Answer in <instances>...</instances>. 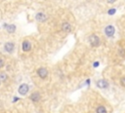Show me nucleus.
<instances>
[{
	"instance_id": "nucleus-12",
	"label": "nucleus",
	"mask_w": 125,
	"mask_h": 113,
	"mask_svg": "<svg viewBox=\"0 0 125 113\" xmlns=\"http://www.w3.org/2000/svg\"><path fill=\"white\" fill-rule=\"evenodd\" d=\"M97 113H107V109L105 108V106H99L98 108H97Z\"/></svg>"
},
{
	"instance_id": "nucleus-8",
	"label": "nucleus",
	"mask_w": 125,
	"mask_h": 113,
	"mask_svg": "<svg viewBox=\"0 0 125 113\" xmlns=\"http://www.w3.org/2000/svg\"><path fill=\"white\" fill-rule=\"evenodd\" d=\"M62 29H63V31H65L66 33L70 32L71 31V26H70V24H68V22H64V24L62 25Z\"/></svg>"
},
{
	"instance_id": "nucleus-2",
	"label": "nucleus",
	"mask_w": 125,
	"mask_h": 113,
	"mask_svg": "<svg viewBox=\"0 0 125 113\" xmlns=\"http://www.w3.org/2000/svg\"><path fill=\"white\" fill-rule=\"evenodd\" d=\"M29 90V87L27 84H22V85L19 87V94L22 95V96H24V95L28 94Z\"/></svg>"
},
{
	"instance_id": "nucleus-18",
	"label": "nucleus",
	"mask_w": 125,
	"mask_h": 113,
	"mask_svg": "<svg viewBox=\"0 0 125 113\" xmlns=\"http://www.w3.org/2000/svg\"><path fill=\"white\" fill-rule=\"evenodd\" d=\"M107 1H108L109 3H110V4H112V3L115 2V0H107Z\"/></svg>"
},
{
	"instance_id": "nucleus-17",
	"label": "nucleus",
	"mask_w": 125,
	"mask_h": 113,
	"mask_svg": "<svg viewBox=\"0 0 125 113\" xmlns=\"http://www.w3.org/2000/svg\"><path fill=\"white\" fill-rule=\"evenodd\" d=\"M3 66H4V60L0 59V68H1V67H3Z\"/></svg>"
},
{
	"instance_id": "nucleus-10",
	"label": "nucleus",
	"mask_w": 125,
	"mask_h": 113,
	"mask_svg": "<svg viewBox=\"0 0 125 113\" xmlns=\"http://www.w3.org/2000/svg\"><path fill=\"white\" fill-rule=\"evenodd\" d=\"M30 100H31L32 101H34V102L39 101V100H40V94H39V93H33V94L30 96Z\"/></svg>"
},
{
	"instance_id": "nucleus-14",
	"label": "nucleus",
	"mask_w": 125,
	"mask_h": 113,
	"mask_svg": "<svg viewBox=\"0 0 125 113\" xmlns=\"http://www.w3.org/2000/svg\"><path fill=\"white\" fill-rule=\"evenodd\" d=\"M6 79H7V75L5 73H0V80L5 81Z\"/></svg>"
},
{
	"instance_id": "nucleus-16",
	"label": "nucleus",
	"mask_w": 125,
	"mask_h": 113,
	"mask_svg": "<svg viewBox=\"0 0 125 113\" xmlns=\"http://www.w3.org/2000/svg\"><path fill=\"white\" fill-rule=\"evenodd\" d=\"M114 13H115V9H110L109 11V15H113Z\"/></svg>"
},
{
	"instance_id": "nucleus-15",
	"label": "nucleus",
	"mask_w": 125,
	"mask_h": 113,
	"mask_svg": "<svg viewBox=\"0 0 125 113\" xmlns=\"http://www.w3.org/2000/svg\"><path fill=\"white\" fill-rule=\"evenodd\" d=\"M120 82H121V85H122L123 87H125V77H123V78H121V80H120Z\"/></svg>"
},
{
	"instance_id": "nucleus-5",
	"label": "nucleus",
	"mask_w": 125,
	"mask_h": 113,
	"mask_svg": "<svg viewBox=\"0 0 125 113\" xmlns=\"http://www.w3.org/2000/svg\"><path fill=\"white\" fill-rule=\"evenodd\" d=\"M4 49H5V51L8 52V53H12V52L14 51V49H15V45H14V43H12V42H7V43L5 44V46H4Z\"/></svg>"
},
{
	"instance_id": "nucleus-13",
	"label": "nucleus",
	"mask_w": 125,
	"mask_h": 113,
	"mask_svg": "<svg viewBox=\"0 0 125 113\" xmlns=\"http://www.w3.org/2000/svg\"><path fill=\"white\" fill-rule=\"evenodd\" d=\"M118 54L120 55V57L124 58V57H125V50H124V49H119V50H118Z\"/></svg>"
},
{
	"instance_id": "nucleus-11",
	"label": "nucleus",
	"mask_w": 125,
	"mask_h": 113,
	"mask_svg": "<svg viewBox=\"0 0 125 113\" xmlns=\"http://www.w3.org/2000/svg\"><path fill=\"white\" fill-rule=\"evenodd\" d=\"M5 27H6V29H7V31L9 32V33H13L15 30H16V27L14 26V25H5Z\"/></svg>"
},
{
	"instance_id": "nucleus-9",
	"label": "nucleus",
	"mask_w": 125,
	"mask_h": 113,
	"mask_svg": "<svg viewBox=\"0 0 125 113\" xmlns=\"http://www.w3.org/2000/svg\"><path fill=\"white\" fill-rule=\"evenodd\" d=\"M35 19H36V20L42 22V21H45V20H47V17H46V15L43 14V13H38V14L35 16Z\"/></svg>"
},
{
	"instance_id": "nucleus-6",
	"label": "nucleus",
	"mask_w": 125,
	"mask_h": 113,
	"mask_svg": "<svg viewBox=\"0 0 125 113\" xmlns=\"http://www.w3.org/2000/svg\"><path fill=\"white\" fill-rule=\"evenodd\" d=\"M30 49H31V44H30V42L28 41V40L23 41V42H22V50H23L24 52H29V51H30Z\"/></svg>"
},
{
	"instance_id": "nucleus-7",
	"label": "nucleus",
	"mask_w": 125,
	"mask_h": 113,
	"mask_svg": "<svg viewBox=\"0 0 125 113\" xmlns=\"http://www.w3.org/2000/svg\"><path fill=\"white\" fill-rule=\"evenodd\" d=\"M97 86L99 88H101V89H107L109 87V83H108V81H106L104 79L103 80H99L97 82Z\"/></svg>"
},
{
	"instance_id": "nucleus-19",
	"label": "nucleus",
	"mask_w": 125,
	"mask_h": 113,
	"mask_svg": "<svg viewBox=\"0 0 125 113\" xmlns=\"http://www.w3.org/2000/svg\"><path fill=\"white\" fill-rule=\"evenodd\" d=\"M98 65H99V62H95L94 63V66H98Z\"/></svg>"
},
{
	"instance_id": "nucleus-3",
	"label": "nucleus",
	"mask_w": 125,
	"mask_h": 113,
	"mask_svg": "<svg viewBox=\"0 0 125 113\" xmlns=\"http://www.w3.org/2000/svg\"><path fill=\"white\" fill-rule=\"evenodd\" d=\"M114 32H115V29H114V27H113L112 26H108V27H106V29H105V33H106V35L109 36V37L113 36Z\"/></svg>"
},
{
	"instance_id": "nucleus-4",
	"label": "nucleus",
	"mask_w": 125,
	"mask_h": 113,
	"mask_svg": "<svg viewBox=\"0 0 125 113\" xmlns=\"http://www.w3.org/2000/svg\"><path fill=\"white\" fill-rule=\"evenodd\" d=\"M37 74L39 75L40 78L42 79H45L47 76H48V70L46 68H44V67H41V68H39L37 70Z\"/></svg>"
},
{
	"instance_id": "nucleus-1",
	"label": "nucleus",
	"mask_w": 125,
	"mask_h": 113,
	"mask_svg": "<svg viewBox=\"0 0 125 113\" xmlns=\"http://www.w3.org/2000/svg\"><path fill=\"white\" fill-rule=\"evenodd\" d=\"M89 41H90V44L92 45L93 47H98L100 45V38L97 36V35H91L89 37Z\"/></svg>"
}]
</instances>
